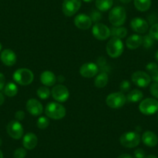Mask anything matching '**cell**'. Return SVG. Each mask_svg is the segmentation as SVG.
I'll list each match as a JSON object with an SVG mask.
<instances>
[{
	"label": "cell",
	"mask_w": 158,
	"mask_h": 158,
	"mask_svg": "<svg viewBox=\"0 0 158 158\" xmlns=\"http://www.w3.org/2000/svg\"><path fill=\"white\" fill-rule=\"evenodd\" d=\"M146 69L151 77V80L158 83V65L156 63L151 62L146 66Z\"/></svg>",
	"instance_id": "24"
},
{
	"label": "cell",
	"mask_w": 158,
	"mask_h": 158,
	"mask_svg": "<svg viewBox=\"0 0 158 158\" xmlns=\"http://www.w3.org/2000/svg\"><path fill=\"white\" fill-rule=\"evenodd\" d=\"M53 98L57 102H64L69 98V91L66 86L63 85H57L51 90Z\"/></svg>",
	"instance_id": "10"
},
{
	"label": "cell",
	"mask_w": 158,
	"mask_h": 158,
	"mask_svg": "<svg viewBox=\"0 0 158 158\" xmlns=\"http://www.w3.org/2000/svg\"><path fill=\"white\" fill-rule=\"evenodd\" d=\"M2 145V139H0V146Z\"/></svg>",
	"instance_id": "48"
},
{
	"label": "cell",
	"mask_w": 158,
	"mask_h": 158,
	"mask_svg": "<svg viewBox=\"0 0 158 158\" xmlns=\"http://www.w3.org/2000/svg\"><path fill=\"white\" fill-rule=\"evenodd\" d=\"M45 114L48 118L53 119H61L66 115L64 106L59 102H50L45 108Z\"/></svg>",
	"instance_id": "2"
},
{
	"label": "cell",
	"mask_w": 158,
	"mask_h": 158,
	"mask_svg": "<svg viewBox=\"0 0 158 158\" xmlns=\"http://www.w3.org/2000/svg\"><path fill=\"white\" fill-rule=\"evenodd\" d=\"M132 30L138 33H145L149 30V24L144 19L140 17L133 18L130 23Z\"/></svg>",
	"instance_id": "14"
},
{
	"label": "cell",
	"mask_w": 158,
	"mask_h": 158,
	"mask_svg": "<svg viewBox=\"0 0 158 158\" xmlns=\"http://www.w3.org/2000/svg\"><path fill=\"white\" fill-rule=\"evenodd\" d=\"M13 79L14 81L20 85L27 86L31 84L33 81V72L30 69L27 68H19L16 70L13 74Z\"/></svg>",
	"instance_id": "3"
},
{
	"label": "cell",
	"mask_w": 158,
	"mask_h": 158,
	"mask_svg": "<svg viewBox=\"0 0 158 158\" xmlns=\"http://www.w3.org/2000/svg\"><path fill=\"white\" fill-rule=\"evenodd\" d=\"M127 19V12L122 6H115L110 10L109 20L113 27H121Z\"/></svg>",
	"instance_id": "1"
},
{
	"label": "cell",
	"mask_w": 158,
	"mask_h": 158,
	"mask_svg": "<svg viewBox=\"0 0 158 158\" xmlns=\"http://www.w3.org/2000/svg\"><path fill=\"white\" fill-rule=\"evenodd\" d=\"M127 102V96L123 92H113L106 98V104L112 109H119Z\"/></svg>",
	"instance_id": "6"
},
{
	"label": "cell",
	"mask_w": 158,
	"mask_h": 158,
	"mask_svg": "<svg viewBox=\"0 0 158 158\" xmlns=\"http://www.w3.org/2000/svg\"><path fill=\"white\" fill-rule=\"evenodd\" d=\"M142 141L147 147H153L158 143V137L153 132L146 131L142 135Z\"/></svg>",
	"instance_id": "20"
},
{
	"label": "cell",
	"mask_w": 158,
	"mask_h": 158,
	"mask_svg": "<svg viewBox=\"0 0 158 158\" xmlns=\"http://www.w3.org/2000/svg\"><path fill=\"white\" fill-rule=\"evenodd\" d=\"M40 81L47 87H51L54 85L57 81V77L51 71H45L40 74Z\"/></svg>",
	"instance_id": "18"
},
{
	"label": "cell",
	"mask_w": 158,
	"mask_h": 158,
	"mask_svg": "<svg viewBox=\"0 0 158 158\" xmlns=\"http://www.w3.org/2000/svg\"><path fill=\"white\" fill-rule=\"evenodd\" d=\"M119 141L126 148H134L140 143V136L136 132H127L120 136Z\"/></svg>",
	"instance_id": "5"
},
{
	"label": "cell",
	"mask_w": 158,
	"mask_h": 158,
	"mask_svg": "<svg viewBox=\"0 0 158 158\" xmlns=\"http://www.w3.org/2000/svg\"><path fill=\"white\" fill-rule=\"evenodd\" d=\"M79 72L82 77L91 78L98 74V67L95 63H85L81 65Z\"/></svg>",
	"instance_id": "13"
},
{
	"label": "cell",
	"mask_w": 158,
	"mask_h": 158,
	"mask_svg": "<svg viewBox=\"0 0 158 158\" xmlns=\"http://www.w3.org/2000/svg\"><path fill=\"white\" fill-rule=\"evenodd\" d=\"M132 81L139 88H146L151 82V77L149 74L142 71H137L132 74Z\"/></svg>",
	"instance_id": "9"
},
{
	"label": "cell",
	"mask_w": 158,
	"mask_h": 158,
	"mask_svg": "<svg viewBox=\"0 0 158 158\" xmlns=\"http://www.w3.org/2000/svg\"><path fill=\"white\" fill-rule=\"evenodd\" d=\"M49 119H48V117L45 116H40L37 119V122H36V126L40 130H44V129H46L49 126Z\"/></svg>",
	"instance_id": "30"
},
{
	"label": "cell",
	"mask_w": 158,
	"mask_h": 158,
	"mask_svg": "<svg viewBox=\"0 0 158 158\" xmlns=\"http://www.w3.org/2000/svg\"><path fill=\"white\" fill-rule=\"evenodd\" d=\"M134 156L136 158H145V152L143 149H136L134 151Z\"/></svg>",
	"instance_id": "37"
},
{
	"label": "cell",
	"mask_w": 158,
	"mask_h": 158,
	"mask_svg": "<svg viewBox=\"0 0 158 158\" xmlns=\"http://www.w3.org/2000/svg\"><path fill=\"white\" fill-rule=\"evenodd\" d=\"M1 50H2V44L0 43V51H1Z\"/></svg>",
	"instance_id": "47"
},
{
	"label": "cell",
	"mask_w": 158,
	"mask_h": 158,
	"mask_svg": "<svg viewBox=\"0 0 158 158\" xmlns=\"http://www.w3.org/2000/svg\"><path fill=\"white\" fill-rule=\"evenodd\" d=\"M6 130L10 136L15 139H19L23 135V127L17 120H13L7 125Z\"/></svg>",
	"instance_id": "12"
},
{
	"label": "cell",
	"mask_w": 158,
	"mask_h": 158,
	"mask_svg": "<svg viewBox=\"0 0 158 158\" xmlns=\"http://www.w3.org/2000/svg\"><path fill=\"white\" fill-rule=\"evenodd\" d=\"M23 145L27 150H33L37 145V136L33 133H28L23 136Z\"/></svg>",
	"instance_id": "19"
},
{
	"label": "cell",
	"mask_w": 158,
	"mask_h": 158,
	"mask_svg": "<svg viewBox=\"0 0 158 158\" xmlns=\"http://www.w3.org/2000/svg\"><path fill=\"white\" fill-rule=\"evenodd\" d=\"M83 1L85 2H92V1H94V0H83Z\"/></svg>",
	"instance_id": "46"
},
{
	"label": "cell",
	"mask_w": 158,
	"mask_h": 158,
	"mask_svg": "<svg viewBox=\"0 0 158 158\" xmlns=\"http://www.w3.org/2000/svg\"><path fill=\"white\" fill-rule=\"evenodd\" d=\"M51 91L48 89V87L47 86H41L40 87L39 89L36 91V94H37L38 97H39L40 99H47V98H49L50 95H51Z\"/></svg>",
	"instance_id": "29"
},
{
	"label": "cell",
	"mask_w": 158,
	"mask_h": 158,
	"mask_svg": "<svg viewBox=\"0 0 158 158\" xmlns=\"http://www.w3.org/2000/svg\"><path fill=\"white\" fill-rule=\"evenodd\" d=\"M119 1H120L121 2H123V3L127 4V3H129V2H131L132 0H119Z\"/></svg>",
	"instance_id": "42"
},
{
	"label": "cell",
	"mask_w": 158,
	"mask_h": 158,
	"mask_svg": "<svg viewBox=\"0 0 158 158\" xmlns=\"http://www.w3.org/2000/svg\"><path fill=\"white\" fill-rule=\"evenodd\" d=\"M157 118H158V115H157Z\"/></svg>",
	"instance_id": "49"
},
{
	"label": "cell",
	"mask_w": 158,
	"mask_h": 158,
	"mask_svg": "<svg viewBox=\"0 0 158 158\" xmlns=\"http://www.w3.org/2000/svg\"><path fill=\"white\" fill-rule=\"evenodd\" d=\"M92 34L98 40H105L111 36L110 29L104 24L96 23L92 27Z\"/></svg>",
	"instance_id": "11"
},
{
	"label": "cell",
	"mask_w": 158,
	"mask_h": 158,
	"mask_svg": "<svg viewBox=\"0 0 158 158\" xmlns=\"http://www.w3.org/2000/svg\"><path fill=\"white\" fill-rule=\"evenodd\" d=\"M143 97V94L139 89H134L132 90L127 95V101L130 102H139Z\"/></svg>",
	"instance_id": "26"
},
{
	"label": "cell",
	"mask_w": 158,
	"mask_h": 158,
	"mask_svg": "<svg viewBox=\"0 0 158 158\" xmlns=\"http://www.w3.org/2000/svg\"><path fill=\"white\" fill-rule=\"evenodd\" d=\"M108 81H109V76H108L107 73L105 71H102L95 77V87L102 89L107 85Z\"/></svg>",
	"instance_id": "23"
},
{
	"label": "cell",
	"mask_w": 158,
	"mask_h": 158,
	"mask_svg": "<svg viewBox=\"0 0 158 158\" xmlns=\"http://www.w3.org/2000/svg\"><path fill=\"white\" fill-rule=\"evenodd\" d=\"M110 35L112 38L122 40L127 35V30L123 27H113L110 30Z\"/></svg>",
	"instance_id": "22"
},
{
	"label": "cell",
	"mask_w": 158,
	"mask_h": 158,
	"mask_svg": "<svg viewBox=\"0 0 158 158\" xmlns=\"http://www.w3.org/2000/svg\"><path fill=\"white\" fill-rule=\"evenodd\" d=\"M139 110L144 115H153L158 111V101L152 98L143 99L139 105Z\"/></svg>",
	"instance_id": "7"
},
{
	"label": "cell",
	"mask_w": 158,
	"mask_h": 158,
	"mask_svg": "<svg viewBox=\"0 0 158 158\" xmlns=\"http://www.w3.org/2000/svg\"><path fill=\"white\" fill-rule=\"evenodd\" d=\"M90 18L92 22H95L96 23L102 19V13L98 10H92L90 14Z\"/></svg>",
	"instance_id": "34"
},
{
	"label": "cell",
	"mask_w": 158,
	"mask_h": 158,
	"mask_svg": "<svg viewBox=\"0 0 158 158\" xmlns=\"http://www.w3.org/2000/svg\"><path fill=\"white\" fill-rule=\"evenodd\" d=\"M18 92V87L13 82H9L4 87V93L8 97H14Z\"/></svg>",
	"instance_id": "28"
},
{
	"label": "cell",
	"mask_w": 158,
	"mask_h": 158,
	"mask_svg": "<svg viewBox=\"0 0 158 158\" xmlns=\"http://www.w3.org/2000/svg\"><path fill=\"white\" fill-rule=\"evenodd\" d=\"M6 84V77L2 73H0V91L2 90L5 87Z\"/></svg>",
	"instance_id": "39"
},
{
	"label": "cell",
	"mask_w": 158,
	"mask_h": 158,
	"mask_svg": "<svg viewBox=\"0 0 158 158\" xmlns=\"http://www.w3.org/2000/svg\"><path fill=\"white\" fill-rule=\"evenodd\" d=\"M113 0H95V6L101 12H106L112 8Z\"/></svg>",
	"instance_id": "25"
},
{
	"label": "cell",
	"mask_w": 158,
	"mask_h": 158,
	"mask_svg": "<svg viewBox=\"0 0 158 158\" xmlns=\"http://www.w3.org/2000/svg\"><path fill=\"white\" fill-rule=\"evenodd\" d=\"M5 102V98H4V95H2L1 92H0V106H2V104Z\"/></svg>",
	"instance_id": "41"
},
{
	"label": "cell",
	"mask_w": 158,
	"mask_h": 158,
	"mask_svg": "<svg viewBox=\"0 0 158 158\" xmlns=\"http://www.w3.org/2000/svg\"><path fill=\"white\" fill-rule=\"evenodd\" d=\"M13 156L15 158H25L27 156V150L25 148L19 147L15 150Z\"/></svg>",
	"instance_id": "32"
},
{
	"label": "cell",
	"mask_w": 158,
	"mask_h": 158,
	"mask_svg": "<svg viewBox=\"0 0 158 158\" xmlns=\"http://www.w3.org/2000/svg\"><path fill=\"white\" fill-rule=\"evenodd\" d=\"M0 59H1V60H2V62L4 64L8 67H10L16 64L17 57H16V55L14 53V51H13L10 49H5L1 53Z\"/></svg>",
	"instance_id": "17"
},
{
	"label": "cell",
	"mask_w": 158,
	"mask_h": 158,
	"mask_svg": "<svg viewBox=\"0 0 158 158\" xmlns=\"http://www.w3.org/2000/svg\"><path fill=\"white\" fill-rule=\"evenodd\" d=\"M117 158H133V156L128 153H123V154L119 155Z\"/></svg>",
	"instance_id": "40"
},
{
	"label": "cell",
	"mask_w": 158,
	"mask_h": 158,
	"mask_svg": "<svg viewBox=\"0 0 158 158\" xmlns=\"http://www.w3.org/2000/svg\"><path fill=\"white\" fill-rule=\"evenodd\" d=\"M155 59H156V61L158 62V51H156V54H155Z\"/></svg>",
	"instance_id": "44"
},
{
	"label": "cell",
	"mask_w": 158,
	"mask_h": 158,
	"mask_svg": "<svg viewBox=\"0 0 158 158\" xmlns=\"http://www.w3.org/2000/svg\"><path fill=\"white\" fill-rule=\"evenodd\" d=\"M74 25L80 30H88L92 27V21L90 16L85 14H79L74 18Z\"/></svg>",
	"instance_id": "16"
},
{
	"label": "cell",
	"mask_w": 158,
	"mask_h": 158,
	"mask_svg": "<svg viewBox=\"0 0 158 158\" xmlns=\"http://www.w3.org/2000/svg\"><path fill=\"white\" fill-rule=\"evenodd\" d=\"M0 158H3V153L1 150H0Z\"/></svg>",
	"instance_id": "45"
},
{
	"label": "cell",
	"mask_w": 158,
	"mask_h": 158,
	"mask_svg": "<svg viewBox=\"0 0 158 158\" xmlns=\"http://www.w3.org/2000/svg\"><path fill=\"white\" fill-rule=\"evenodd\" d=\"M130 81H127V80H124L122 82L120 83V85H119V89H120V92L123 93H125V92H128L130 90Z\"/></svg>",
	"instance_id": "35"
},
{
	"label": "cell",
	"mask_w": 158,
	"mask_h": 158,
	"mask_svg": "<svg viewBox=\"0 0 158 158\" xmlns=\"http://www.w3.org/2000/svg\"><path fill=\"white\" fill-rule=\"evenodd\" d=\"M143 43V36L138 34H133L129 36L127 39L126 44L127 47L130 50L137 49L139 47L142 45Z\"/></svg>",
	"instance_id": "21"
},
{
	"label": "cell",
	"mask_w": 158,
	"mask_h": 158,
	"mask_svg": "<svg viewBox=\"0 0 158 158\" xmlns=\"http://www.w3.org/2000/svg\"><path fill=\"white\" fill-rule=\"evenodd\" d=\"M150 94H151L154 98H158V83L153 82V84L150 85Z\"/></svg>",
	"instance_id": "36"
},
{
	"label": "cell",
	"mask_w": 158,
	"mask_h": 158,
	"mask_svg": "<svg viewBox=\"0 0 158 158\" xmlns=\"http://www.w3.org/2000/svg\"><path fill=\"white\" fill-rule=\"evenodd\" d=\"M26 108L28 112H30L32 115L38 116L40 115L43 112V106L38 100L35 98H30L27 101Z\"/></svg>",
	"instance_id": "15"
},
{
	"label": "cell",
	"mask_w": 158,
	"mask_h": 158,
	"mask_svg": "<svg viewBox=\"0 0 158 158\" xmlns=\"http://www.w3.org/2000/svg\"><path fill=\"white\" fill-rule=\"evenodd\" d=\"M15 117H16L17 121H21L25 118V113H24L23 111L19 110L15 113Z\"/></svg>",
	"instance_id": "38"
},
{
	"label": "cell",
	"mask_w": 158,
	"mask_h": 158,
	"mask_svg": "<svg viewBox=\"0 0 158 158\" xmlns=\"http://www.w3.org/2000/svg\"><path fill=\"white\" fill-rule=\"evenodd\" d=\"M124 51V45L121 40L112 38L106 45V51L109 56L112 58H116L122 55Z\"/></svg>",
	"instance_id": "4"
},
{
	"label": "cell",
	"mask_w": 158,
	"mask_h": 158,
	"mask_svg": "<svg viewBox=\"0 0 158 158\" xmlns=\"http://www.w3.org/2000/svg\"><path fill=\"white\" fill-rule=\"evenodd\" d=\"M145 158H157L156 156H154V155H149V156H146Z\"/></svg>",
	"instance_id": "43"
},
{
	"label": "cell",
	"mask_w": 158,
	"mask_h": 158,
	"mask_svg": "<svg viewBox=\"0 0 158 158\" xmlns=\"http://www.w3.org/2000/svg\"><path fill=\"white\" fill-rule=\"evenodd\" d=\"M149 34L154 40H158V23H155L149 30Z\"/></svg>",
	"instance_id": "33"
},
{
	"label": "cell",
	"mask_w": 158,
	"mask_h": 158,
	"mask_svg": "<svg viewBox=\"0 0 158 158\" xmlns=\"http://www.w3.org/2000/svg\"><path fill=\"white\" fill-rule=\"evenodd\" d=\"M151 0H134V6L138 11L146 12L151 6Z\"/></svg>",
	"instance_id": "27"
},
{
	"label": "cell",
	"mask_w": 158,
	"mask_h": 158,
	"mask_svg": "<svg viewBox=\"0 0 158 158\" xmlns=\"http://www.w3.org/2000/svg\"><path fill=\"white\" fill-rule=\"evenodd\" d=\"M154 44V39L150 36V34L146 35V36H143V43L142 44L145 48H150Z\"/></svg>",
	"instance_id": "31"
},
{
	"label": "cell",
	"mask_w": 158,
	"mask_h": 158,
	"mask_svg": "<svg viewBox=\"0 0 158 158\" xmlns=\"http://www.w3.org/2000/svg\"><path fill=\"white\" fill-rule=\"evenodd\" d=\"M81 0H64L62 3V11L66 16H74L81 8Z\"/></svg>",
	"instance_id": "8"
}]
</instances>
